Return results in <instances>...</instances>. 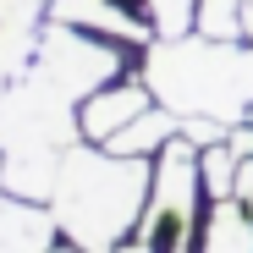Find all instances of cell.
<instances>
[{"instance_id":"obj_1","label":"cell","mask_w":253,"mask_h":253,"mask_svg":"<svg viewBox=\"0 0 253 253\" xmlns=\"http://www.w3.org/2000/svg\"><path fill=\"white\" fill-rule=\"evenodd\" d=\"M154 193L149 154H110L105 143H72L61 154L50 209L72 248L83 253H116L126 231H138Z\"/></svg>"},{"instance_id":"obj_2","label":"cell","mask_w":253,"mask_h":253,"mask_svg":"<svg viewBox=\"0 0 253 253\" xmlns=\"http://www.w3.org/2000/svg\"><path fill=\"white\" fill-rule=\"evenodd\" d=\"M198 193H204L198 149L176 132L171 143L160 149V160H154V193H149V209H143V220H138V242L149 253H187L193 215H198Z\"/></svg>"},{"instance_id":"obj_3","label":"cell","mask_w":253,"mask_h":253,"mask_svg":"<svg viewBox=\"0 0 253 253\" xmlns=\"http://www.w3.org/2000/svg\"><path fill=\"white\" fill-rule=\"evenodd\" d=\"M33 66L44 72L50 83H61V88L72 99H88L99 88H110V83L121 77V50L105 44L99 33L77 28V22H44V33H39V55Z\"/></svg>"},{"instance_id":"obj_4","label":"cell","mask_w":253,"mask_h":253,"mask_svg":"<svg viewBox=\"0 0 253 253\" xmlns=\"http://www.w3.org/2000/svg\"><path fill=\"white\" fill-rule=\"evenodd\" d=\"M149 105H160V99H154V88H149L143 77H132V83H110V88H99V94L83 99V110H77L83 138H88V143H110L121 126H132Z\"/></svg>"},{"instance_id":"obj_5","label":"cell","mask_w":253,"mask_h":253,"mask_svg":"<svg viewBox=\"0 0 253 253\" xmlns=\"http://www.w3.org/2000/svg\"><path fill=\"white\" fill-rule=\"evenodd\" d=\"M55 231H61V220L50 204L0 193V253H50Z\"/></svg>"},{"instance_id":"obj_6","label":"cell","mask_w":253,"mask_h":253,"mask_svg":"<svg viewBox=\"0 0 253 253\" xmlns=\"http://www.w3.org/2000/svg\"><path fill=\"white\" fill-rule=\"evenodd\" d=\"M44 22H33V17H0V99L28 77V66L39 55V33H44Z\"/></svg>"},{"instance_id":"obj_7","label":"cell","mask_w":253,"mask_h":253,"mask_svg":"<svg viewBox=\"0 0 253 253\" xmlns=\"http://www.w3.org/2000/svg\"><path fill=\"white\" fill-rule=\"evenodd\" d=\"M198 253H253V209L237 198H215Z\"/></svg>"},{"instance_id":"obj_8","label":"cell","mask_w":253,"mask_h":253,"mask_svg":"<svg viewBox=\"0 0 253 253\" xmlns=\"http://www.w3.org/2000/svg\"><path fill=\"white\" fill-rule=\"evenodd\" d=\"M176 132H182V116H176V110H165V105H149L132 126H121V132H116L105 149H110V154H160Z\"/></svg>"},{"instance_id":"obj_9","label":"cell","mask_w":253,"mask_h":253,"mask_svg":"<svg viewBox=\"0 0 253 253\" xmlns=\"http://www.w3.org/2000/svg\"><path fill=\"white\" fill-rule=\"evenodd\" d=\"M193 33L220 39V44H242L248 39V0H198Z\"/></svg>"},{"instance_id":"obj_10","label":"cell","mask_w":253,"mask_h":253,"mask_svg":"<svg viewBox=\"0 0 253 253\" xmlns=\"http://www.w3.org/2000/svg\"><path fill=\"white\" fill-rule=\"evenodd\" d=\"M237 171H242V154H237L231 143L198 149V176H204V193H209V198H231V193H237Z\"/></svg>"},{"instance_id":"obj_11","label":"cell","mask_w":253,"mask_h":253,"mask_svg":"<svg viewBox=\"0 0 253 253\" xmlns=\"http://www.w3.org/2000/svg\"><path fill=\"white\" fill-rule=\"evenodd\" d=\"M231 198L253 209V160H242V171H237V193H231Z\"/></svg>"},{"instance_id":"obj_12","label":"cell","mask_w":253,"mask_h":253,"mask_svg":"<svg viewBox=\"0 0 253 253\" xmlns=\"http://www.w3.org/2000/svg\"><path fill=\"white\" fill-rule=\"evenodd\" d=\"M50 253H83V248H50Z\"/></svg>"}]
</instances>
